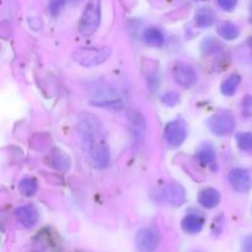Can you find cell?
<instances>
[{
  "instance_id": "484cf974",
  "label": "cell",
  "mask_w": 252,
  "mask_h": 252,
  "mask_svg": "<svg viewBox=\"0 0 252 252\" xmlns=\"http://www.w3.org/2000/svg\"><path fill=\"white\" fill-rule=\"evenodd\" d=\"M243 246H244V250L246 252H252V235L246 236V238L244 239Z\"/></svg>"
},
{
  "instance_id": "5bb4252c",
  "label": "cell",
  "mask_w": 252,
  "mask_h": 252,
  "mask_svg": "<svg viewBox=\"0 0 252 252\" xmlns=\"http://www.w3.org/2000/svg\"><path fill=\"white\" fill-rule=\"evenodd\" d=\"M214 20H216V15H214L213 10L209 7H201L194 14V22L201 29L211 27L214 24Z\"/></svg>"
},
{
  "instance_id": "7c38bea8",
  "label": "cell",
  "mask_w": 252,
  "mask_h": 252,
  "mask_svg": "<svg viewBox=\"0 0 252 252\" xmlns=\"http://www.w3.org/2000/svg\"><path fill=\"white\" fill-rule=\"evenodd\" d=\"M182 229L189 234H197L203 229L204 218L198 214H189L182 220Z\"/></svg>"
},
{
  "instance_id": "d4e9b609",
  "label": "cell",
  "mask_w": 252,
  "mask_h": 252,
  "mask_svg": "<svg viewBox=\"0 0 252 252\" xmlns=\"http://www.w3.org/2000/svg\"><path fill=\"white\" fill-rule=\"evenodd\" d=\"M218 5L224 11H233L238 5V0H218Z\"/></svg>"
},
{
  "instance_id": "9a60e30c",
  "label": "cell",
  "mask_w": 252,
  "mask_h": 252,
  "mask_svg": "<svg viewBox=\"0 0 252 252\" xmlns=\"http://www.w3.org/2000/svg\"><path fill=\"white\" fill-rule=\"evenodd\" d=\"M143 39L147 44L152 47H160L165 41L164 33L157 27H149L143 33Z\"/></svg>"
},
{
  "instance_id": "83f0119b",
  "label": "cell",
  "mask_w": 252,
  "mask_h": 252,
  "mask_svg": "<svg viewBox=\"0 0 252 252\" xmlns=\"http://www.w3.org/2000/svg\"><path fill=\"white\" fill-rule=\"evenodd\" d=\"M250 19H251V21H252V6H251V11H250Z\"/></svg>"
},
{
  "instance_id": "3957f363",
  "label": "cell",
  "mask_w": 252,
  "mask_h": 252,
  "mask_svg": "<svg viewBox=\"0 0 252 252\" xmlns=\"http://www.w3.org/2000/svg\"><path fill=\"white\" fill-rule=\"evenodd\" d=\"M111 57L108 47H81L73 53L74 62L83 66H95L105 63Z\"/></svg>"
},
{
  "instance_id": "d6986e66",
  "label": "cell",
  "mask_w": 252,
  "mask_h": 252,
  "mask_svg": "<svg viewBox=\"0 0 252 252\" xmlns=\"http://www.w3.org/2000/svg\"><path fill=\"white\" fill-rule=\"evenodd\" d=\"M216 152L212 145H202L197 152V159L202 165H212L216 161Z\"/></svg>"
},
{
  "instance_id": "ba28073f",
  "label": "cell",
  "mask_w": 252,
  "mask_h": 252,
  "mask_svg": "<svg viewBox=\"0 0 252 252\" xmlns=\"http://www.w3.org/2000/svg\"><path fill=\"white\" fill-rule=\"evenodd\" d=\"M228 179L233 189L238 192H249L252 187V176L245 169H233L228 175Z\"/></svg>"
},
{
  "instance_id": "8fae6325",
  "label": "cell",
  "mask_w": 252,
  "mask_h": 252,
  "mask_svg": "<svg viewBox=\"0 0 252 252\" xmlns=\"http://www.w3.org/2000/svg\"><path fill=\"white\" fill-rule=\"evenodd\" d=\"M47 162L49 164V166L59 170V171H66L70 167V159H69V157L59 149H54L47 157Z\"/></svg>"
},
{
  "instance_id": "cb8c5ba5",
  "label": "cell",
  "mask_w": 252,
  "mask_h": 252,
  "mask_svg": "<svg viewBox=\"0 0 252 252\" xmlns=\"http://www.w3.org/2000/svg\"><path fill=\"white\" fill-rule=\"evenodd\" d=\"M65 5V0H52L51 4H49V10H51L52 15H58L62 11V9Z\"/></svg>"
},
{
  "instance_id": "7402d4cb",
  "label": "cell",
  "mask_w": 252,
  "mask_h": 252,
  "mask_svg": "<svg viewBox=\"0 0 252 252\" xmlns=\"http://www.w3.org/2000/svg\"><path fill=\"white\" fill-rule=\"evenodd\" d=\"M128 118H129L130 123L137 129L138 133L144 132L145 127H147V123H145L144 117L138 111H129L128 112Z\"/></svg>"
},
{
  "instance_id": "ffe728a7",
  "label": "cell",
  "mask_w": 252,
  "mask_h": 252,
  "mask_svg": "<svg viewBox=\"0 0 252 252\" xmlns=\"http://www.w3.org/2000/svg\"><path fill=\"white\" fill-rule=\"evenodd\" d=\"M220 48H221L220 42L217 41V39L213 38V37H207V38L203 39V42H202L201 44L202 53H203L204 56H209V54L217 53Z\"/></svg>"
},
{
  "instance_id": "4316f807",
  "label": "cell",
  "mask_w": 252,
  "mask_h": 252,
  "mask_svg": "<svg viewBox=\"0 0 252 252\" xmlns=\"http://www.w3.org/2000/svg\"><path fill=\"white\" fill-rule=\"evenodd\" d=\"M248 46H249V48H250V51L252 53V37H250V38L248 39Z\"/></svg>"
},
{
  "instance_id": "4fadbf2b",
  "label": "cell",
  "mask_w": 252,
  "mask_h": 252,
  "mask_svg": "<svg viewBox=\"0 0 252 252\" xmlns=\"http://www.w3.org/2000/svg\"><path fill=\"white\" fill-rule=\"evenodd\" d=\"M198 201L204 208L212 209L218 206L220 202V193L216 189H204L199 193Z\"/></svg>"
},
{
  "instance_id": "603a6c76",
  "label": "cell",
  "mask_w": 252,
  "mask_h": 252,
  "mask_svg": "<svg viewBox=\"0 0 252 252\" xmlns=\"http://www.w3.org/2000/svg\"><path fill=\"white\" fill-rule=\"evenodd\" d=\"M161 100L165 105L172 107V106H175L177 102H179V95H177L176 93H174V91H170V93L162 95Z\"/></svg>"
},
{
  "instance_id": "e0dca14e",
  "label": "cell",
  "mask_w": 252,
  "mask_h": 252,
  "mask_svg": "<svg viewBox=\"0 0 252 252\" xmlns=\"http://www.w3.org/2000/svg\"><path fill=\"white\" fill-rule=\"evenodd\" d=\"M240 75H238V74L230 75L228 79H225V80L223 81V84H221V94H223L224 96H233L234 94L236 93V90H238L239 85H240Z\"/></svg>"
},
{
  "instance_id": "30bf717a",
  "label": "cell",
  "mask_w": 252,
  "mask_h": 252,
  "mask_svg": "<svg viewBox=\"0 0 252 252\" xmlns=\"http://www.w3.org/2000/svg\"><path fill=\"white\" fill-rule=\"evenodd\" d=\"M162 197L167 203L175 207H180L186 201V192L181 185L169 184L162 189Z\"/></svg>"
},
{
  "instance_id": "52a82bcc",
  "label": "cell",
  "mask_w": 252,
  "mask_h": 252,
  "mask_svg": "<svg viewBox=\"0 0 252 252\" xmlns=\"http://www.w3.org/2000/svg\"><path fill=\"white\" fill-rule=\"evenodd\" d=\"M172 76H174V80L182 88H191L197 81V74L193 66L184 62L175 64L172 69Z\"/></svg>"
},
{
  "instance_id": "ac0fdd59",
  "label": "cell",
  "mask_w": 252,
  "mask_h": 252,
  "mask_svg": "<svg viewBox=\"0 0 252 252\" xmlns=\"http://www.w3.org/2000/svg\"><path fill=\"white\" fill-rule=\"evenodd\" d=\"M37 189H38V184L32 177H25L20 181L19 184V191L22 196L25 197H32L36 194Z\"/></svg>"
},
{
  "instance_id": "6da1fadb",
  "label": "cell",
  "mask_w": 252,
  "mask_h": 252,
  "mask_svg": "<svg viewBox=\"0 0 252 252\" xmlns=\"http://www.w3.org/2000/svg\"><path fill=\"white\" fill-rule=\"evenodd\" d=\"M78 130L93 164L98 169L108 166L110 149H108V145L106 144L103 128L100 121L94 115L80 116Z\"/></svg>"
},
{
  "instance_id": "2e32d148",
  "label": "cell",
  "mask_w": 252,
  "mask_h": 252,
  "mask_svg": "<svg viewBox=\"0 0 252 252\" xmlns=\"http://www.w3.org/2000/svg\"><path fill=\"white\" fill-rule=\"evenodd\" d=\"M218 33L219 36L223 38L228 39V41H233V39L238 38L240 34V30L236 25L233 22H221L218 26Z\"/></svg>"
},
{
  "instance_id": "7a4b0ae2",
  "label": "cell",
  "mask_w": 252,
  "mask_h": 252,
  "mask_svg": "<svg viewBox=\"0 0 252 252\" xmlns=\"http://www.w3.org/2000/svg\"><path fill=\"white\" fill-rule=\"evenodd\" d=\"M101 24V0H89L79 21V32L89 37L95 33Z\"/></svg>"
},
{
  "instance_id": "9c48e42d",
  "label": "cell",
  "mask_w": 252,
  "mask_h": 252,
  "mask_svg": "<svg viewBox=\"0 0 252 252\" xmlns=\"http://www.w3.org/2000/svg\"><path fill=\"white\" fill-rule=\"evenodd\" d=\"M15 217L24 228L30 229L36 225L38 220V212L33 204H25L15 211Z\"/></svg>"
},
{
  "instance_id": "8992f818",
  "label": "cell",
  "mask_w": 252,
  "mask_h": 252,
  "mask_svg": "<svg viewBox=\"0 0 252 252\" xmlns=\"http://www.w3.org/2000/svg\"><path fill=\"white\" fill-rule=\"evenodd\" d=\"M164 137L169 148L175 149V148L180 147L187 137V129L185 122H182L181 120H175L167 123L166 127H165Z\"/></svg>"
},
{
  "instance_id": "5b68a950",
  "label": "cell",
  "mask_w": 252,
  "mask_h": 252,
  "mask_svg": "<svg viewBox=\"0 0 252 252\" xmlns=\"http://www.w3.org/2000/svg\"><path fill=\"white\" fill-rule=\"evenodd\" d=\"M208 128L213 134L225 137V135L233 133L234 128H235V120L230 113H216L208 120Z\"/></svg>"
},
{
  "instance_id": "277c9868",
  "label": "cell",
  "mask_w": 252,
  "mask_h": 252,
  "mask_svg": "<svg viewBox=\"0 0 252 252\" xmlns=\"http://www.w3.org/2000/svg\"><path fill=\"white\" fill-rule=\"evenodd\" d=\"M160 233L157 228L140 229L135 236V246L139 252H154L160 244Z\"/></svg>"
},
{
  "instance_id": "44dd1931",
  "label": "cell",
  "mask_w": 252,
  "mask_h": 252,
  "mask_svg": "<svg viewBox=\"0 0 252 252\" xmlns=\"http://www.w3.org/2000/svg\"><path fill=\"white\" fill-rule=\"evenodd\" d=\"M236 142H238V147L240 148V150L249 153V154L252 153V133H239L236 135Z\"/></svg>"
}]
</instances>
